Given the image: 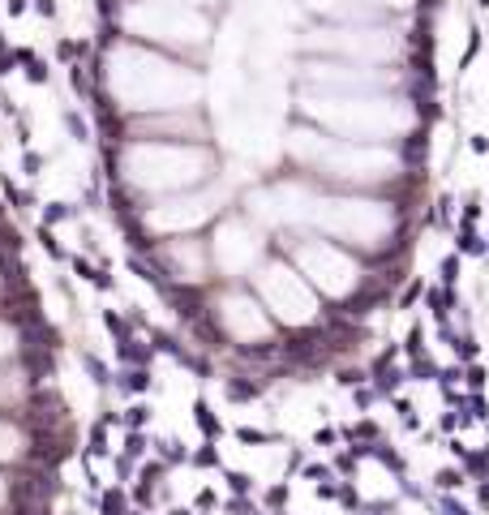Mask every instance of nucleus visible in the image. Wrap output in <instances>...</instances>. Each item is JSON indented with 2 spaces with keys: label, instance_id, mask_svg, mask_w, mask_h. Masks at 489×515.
I'll return each mask as SVG.
<instances>
[{
  "label": "nucleus",
  "instance_id": "6e6552de",
  "mask_svg": "<svg viewBox=\"0 0 489 515\" xmlns=\"http://www.w3.org/2000/svg\"><path fill=\"white\" fill-rule=\"evenodd\" d=\"M227 198L223 185H211V189H198V193H176V198L159 202L146 211V228L150 232H189L198 224H206Z\"/></svg>",
  "mask_w": 489,
  "mask_h": 515
},
{
  "label": "nucleus",
  "instance_id": "f257e3e1",
  "mask_svg": "<svg viewBox=\"0 0 489 515\" xmlns=\"http://www.w3.org/2000/svg\"><path fill=\"white\" fill-rule=\"evenodd\" d=\"M108 86L120 108L134 112H168V108H189L202 95V78L185 65H172L142 47H112L108 56Z\"/></svg>",
  "mask_w": 489,
  "mask_h": 515
},
{
  "label": "nucleus",
  "instance_id": "2eb2a0df",
  "mask_svg": "<svg viewBox=\"0 0 489 515\" xmlns=\"http://www.w3.org/2000/svg\"><path fill=\"white\" fill-rule=\"evenodd\" d=\"M22 447H26V438H22V430H17L13 421H0V464H9V459H17V455H22Z\"/></svg>",
  "mask_w": 489,
  "mask_h": 515
},
{
  "label": "nucleus",
  "instance_id": "4468645a",
  "mask_svg": "<svg viewBox=\"0 0 489 515\" xmlns=\"http://www.w3.org/2000/svg\"><path fill=\"white\" fill-rule=\"evenodd\" d=\"M168 258H172V266H180L185 271V279H202V254H198V245H172L168 250Z\"/></svg>",
  "mask_w": 489,
  "mask_h": 515
},
{
  "label": "nucleus",
  "instance_id": "7ed1b4c3",
  "mask_svg": "<svg viewBox=\"0 0 489 515\" xmlns=\"http://www.w3.org/2000/svg\"><path fill=\"white\" fill-rule=\"evenodd\" d=\"M120 172L134 189L146 193H180L211 172V155L202 146H168V142H134L120 155Z\"/></svg>",
  "mask_w": 489,
  "mask_h": 515
},
{
  "label": "nucleus",
  "instance_id": "f8f14e48",
  "mask_svg": "<svg viewBox=\"0 0 489 515\" xmlns=\"http://www.w3.org/2000/svg\"><path fill=\"white\" fill-rule=\"evenodd\" d=\"M309 82H322V90H335V95H374L391 86L386 73L348 69V65H309Z\"/></svg>",
  "mask_w": 489,
  "mask_h": 515
},
{
  "label": "nucleus",
  "instance_id": "dca6fc26",
  "mask_svg": "<svg viewBox=\"0 0 489 515\" xmlns=\"http://www.w3.org/2000/svg\"><path fill=\"white\" fill-rule=\"evenodd\" d=\"M17 352V331L5 322V318H0V361H9Z\"/></svg>",
  "mask_w": 489,
  "mask_h": 515
},
{
  "label": "nucleus",
  "instance_id": "20e7f679",
  "mask_svg": "<svg viewBox=\"0 0 489 515\" xmlns=\"http://www.w3.org/2000/svg\"><path fill=\"white\" fill-rule=\"evenodd\" d=\"M288 151L305 163H314L330 177H344V181H386L399 172V159L382 146L369 142H339V138H322L314 129H296L288 138Z\"/></svg>",
  "mask_w": 489,
  "mask_h": 515
},
{
  "label": "nucleus",
  "instance_id": "ddd939ff",
  "mask_svg": "<svg viewBox=\"0 0 489 515\" xmlns=\"http://www.w3.org/2000/svg\"><path fill=\"white\" fill-rule=\"evenodd\" d=\"M305 5L318 9V13H330V17H365L369 5H395V9H403V5H412V0H305Z\"/></svg>",
  "mask_w": 489,
  "mask_h": 515
},
{
  "label": "nucleus",
  "instance_id": "0eeeda50",
  "mask_svg": "<svg viewBox=\"0 0 489 515\" xmlns=\"http://www.w3.org/2000/svg\"><path fill=\"white\" fill-rule=\"evenodd\" d=\"M296 262H300V275L309 284H318L326 297H348V292L356 288V279H360L356 262L344 250L326 245V240H305L296 250Z\"/></svg>",
  "mask_w": 489,
  "mask_h": 515
},
{
  "label": "nucleus",
  "instance_id": "1a4fd4ad",
  "mask_svg": "<svg viewBox=\"0 0 489 515\" xmlns=\"http://www.w3.org/2000/svg\"><path fill=\"white\" fill-rule=\"evenodd\" d=\"M309 47H322L335 56H352V60H391L399 52V39L391 31L378 26H360V31H314L305 39Z\"/></svg>",
  "mask_w": 489,
  "mask_h": 515
},
{
  "label": "nucleus",
  "instance_id": "39448f33",
  "mask_svg": "<svg viewBox=\"0 0 489 515\" xmlns=\"http://www.w3.org/2000/svg\"><path fill=\"white\" fill-rule=\"evenodd\" d=\"M125 31L163 39V43H202L206 39V17L189 5H172V0H134L125 9Z\"/></svg>",
  "mask_w": 489,
  "mask_h": 515
},
{
  "label": "nucleus",
  "instance_id": "f3484780",
  "mask_svg": "<svg viewBox=\"0 0 489 515\" xmlns=\"http://www.w3.org/2000/svg\"><path fill=\"white\" fill-rule=\"evenodd\" d=\"M5 502H9V481L0 477V507H5Z\"/></svg>",
  "mask_w": 489,
  "mask_h": 515
},
{
  "label": "nucleus",
  "instance_id": "9d476101",
  "mask_svg": "<svg viewBox=\"0 0 489 515\" xmlns=\"http://www.w3.org/2000/svg\"><path fill=\"white\" fill-rule=\"evenodd\" d=\"M257 254H262V236H257L249 224H241V219L219 224V232H215V262H219V271L241 275V271H249V266L257 262Z\"/></svg>",
  "mask_w": 489,
  "mask_h": 515
},
{
  "label": "nucleus",
  "instance_id": "423d86ee",
  "mask_svg": "<svg viewBox=\"0 0 489 515\" xmlns=\"http://www.w3.org/2000/svg\"><path fill=\"white\" fill-rule=\"evenodd\" d=\"M257 292H262L266 309L279 318V322H288V327H305V322H314V313H318L314 288L305 284V275H296L292 266H283V262L262 266V275H257Z\"/></svg>",
  "mask_w": 489,
  "mask_h": 515
},
{
  "label": "nucleus",
  "instance_id": "f03ea898",
  "mask_svg": "<svg viewBox=\"0 0 489 515\" xmlns=\"http://www.w3.org/2000/svg\"><path fill=\"white\" fill-rule=\"evenodd\" d=\"M305 112L318 120L322 129L330 133H344V138H391V133H403L412 125V112L395 99H378V95H335V90H322L305 99Z\"/></svg>",
  "mask_w": 489,
  "mask_h": 515
},
{
  "label": "nucleus",
  "instance_id": "9b49d317",
  "mask_svg": "<svg viewBox=\"0 0 489 515\" xmlns=\"http://www.w3.org/2000/svg\"><path fill=\"white\" fill-rule=\"evenodd\" d=\"M219 322L232 339H241V343H262L271 335V322H266V313L262 305H257L253 297H245V292H227V297L219 301Z\"/></svg>",
  "mask_w": 489,
  "mask_h": 515
}]
</instances>
